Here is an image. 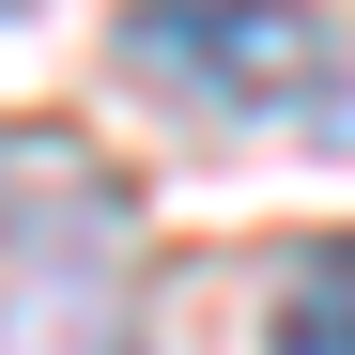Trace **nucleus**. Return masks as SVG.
<instances>
[{
	"mask_svg": "<svg viewBox=\"0 0 355 355\" xmlns=\"http://www.w3.org/2000/svg\"><path fill=\"white\" fill-rule=\"evenodd\" d=\"M263 355H355V232H324V248L278 278V309H263Z\"/></svg>",
	"mask_w": 355,
	"mask_h": 355,
	"instance_id": "f03ea898",
	"label": "nucleus"
},
{
	"mask_svg": "<svg viewBox=\"0 0 355 355\" xmlns=\"http://www.w3.org/2000/svg\"><path fill=\"white\" fill-rule=\"evenodd\" d=\"M0 16H31V0H0Z\"/></svg>",
	"mask_w": 355,
	"mask_h": 355,
	"instance_id": "7ed1b4c3",
	"label": "nucleus"
},
{
	"mask_svg": "<svg viewBox=\"0 0 355 355\" xmlns=\"http://www.w3.org/2000/svg\"><path fill=\"white\" fill-rule=\"evenodd\" d=\"M124 62L170 78V93H201V108H263V124H293L340 46H324L309 0H124Z\"/></svg>",
	"mask_w": 355,
	"mask_h": 355,
	"instance_id": "f257e3e1",
	"label": "nucleus"
}]
</instances>
